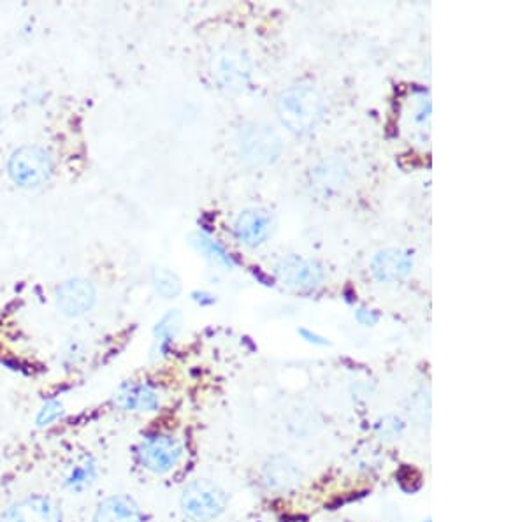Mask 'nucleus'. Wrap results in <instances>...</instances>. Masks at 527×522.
<instances>
[{"mask_svg": "<svg viewBox=\"0 0 527 522\" xmlns=\"http://www.w3.org/2000/svg\"><path fill=\"white\" fill-rule=\"evenodd\" d=\"M276 113L292 134L306 136L315 131L324 118V99L311 85H294L278 95Z\"/></svg>", "mask_w": 527, "mask_h": 522, "instance_id": "1", "label": "nucleus"}, {"mask_svg": "<svg viewBox=\"0 0 527 522\" xmlns=\"http://www.w3.org/2000/svg\"><path fill=\"white\" fill-rule=\"evenodd\" d=\"M238 145L241 157L250 166H271L282 157V138L269 125H243L239 131Z\"/></svg>", "mask_w": 527, "mask_h": 522, "instance_id": "2", "label": "nucleus"}, {"mask_svg": "<svg viewBox=\"0 0 527 522\" xmlns=\"http://www.w3.org/2000/svg\"><path fill=\"white\" fill-rule=\"evenodd\" d=\"M8 171L16 185L23 189H37L50 180L53 162L44 148L22 146L11 155Z\"/></svg>", "mask_w": 527, "mask_h": 522, "instance_id": "3", "label": "nucleus"}, {"mask_svg": "<svg viewBox=\"0 0 527 522\" xmlns=\"http://www.w3.org/2000/svg\"><path fill=\"white\" fill-rule=\"evenodd\" d=\"M180 505L181 510L192 521H213L224 512L227 496L210 480H195L183 489Z\"/></svg>", "mask_w": 527, "mask_h": 522, "instance_id": "4", "label": "nucleus"}, {"mask_svg": "<svg viewBox=\"0 0 527 522\" xmlns=\"http://www.w3.org/2000/svg\"><path fill=\"white\" fill-rule=\"evenodd\" d=\"M213 78L227 92H243L252 80V62L245 51L225 48L213 60Z\"/></svg>", "mask_w": 527, "mask_h": 522, "instance_id": "5", "label": "nucleus"}, {"mask_svg": "<svg viewBox=\"0 0 527 522\" xmlns=\"http://www.w3.org/2000/svg\"><path fill=\"white\" fill-rule=\"evenodd\" d=\"M139 461L148 472L167 473L180 463L183 447L169 435H153L139 447Z\"/></svg>", "mask_w": 527, "mask_h": 522, "instance_id": "6", "label": "nucleus"}, {"mask_svg": "<svg viewBox=\"0 0 527 522\" xmlns=\"http://www.w3.org/2000/svg\"><path fill=\"white\" fill-rule=\"evenodd\" d=\"M275 275L290 289L311 290L324 280V268L318 262L290 255L276 264Z\"/></svg>", "mask_w": 527, "mask_h": 522, "instance_id": "7", "label": "nucleus"}, {"mask_svg": "<svg viewBox=\"0 0 527 522\" xmlns=\"http://www.w3.org/2000/svg\"><path fill=\"white\" fill-rule=\"evenodd\" d=\"M2 522H62V508L46 496H30L11 505Z\"/></svg>", "mask_w": 527, "mask_h": 522, "instance_id": "8", "label": "nucleus"}, {"mask_svg": "<svg viewBox=\"0 0 527 522\" xmlns=\"http://www.w3.org/2000/svg\"><path fill=\"white\" fill-rule=\"evenodd\" d=\"M95 303V290L87 280H69L57 289V306L67 317H80Z\"/></svg>", "mask_w": 527, "mask_h": 522, "instance_id": "9", "label": "nucleus"}, {"mask_svg": "<svg viewBox=\"0 0 527 522\" xmlns=\"http://www.w3.org/2000/svg\"><path fill=\"white\" fill-rule=\"evenodd\" d=\"M273 231V218L266 211H243L234 224V236L245 247L255 248L268 241Z\"/></svg>", "mask_w": 527, "mask_h": 522, "instance_id": "10", "label": "nucleus"}, {"mask_svg": "<svg viewBox=\"0 0 527 522\" xmlns=\"http://www.w3.org/2000/svg\"><path fill=\"white\" fill-rule=\"evenodd\" d=\"M413 255L408 250L387 248L375 255L371 269L380 282H399L412 273Z\"/></svg>", "mask_w": 527, "mask_h": 522, "instance_id": "11", "label": "nucleus"}, {"mask_svg": "<svg viewBox=\"0 0 527 522\" xmlns=\"http://www.w3.org/2000/svg\"><path fill=\"white\" fill-rule=\"evenodd\" d=\"M115 403L125 412H153L160 405L159 394L145 384H130L116 394Z\"/></svg>", "mask_w": 527, "mask_h": 522, "instance_id": "12", "label": "nucleus"}, {"mask_svg": "<svg viewBox=\"0 0 527 522\" xmlns=\"http://www.w3.org/2000/svg\"><path fill=\"white\" fill-rule=\"evenodd\" d=\"M347 180V167L340 160H325L311 169L310 187L315 194L331 196Z\"/></svg>", "mask_w": 527, "mask_h": 522, "instance_id": "13", "label": "nucleus"}, {"mask_svg": "<svg viewBox=\"0 0 527 522\" xmlns=\"http://www.w3.org/2000/svg\"><path fill=\"white\" fill-rule=\"evenodd\" d=\"M141 508L129 496H111L102 501L97 512L95 522H141Z\"/></svg>", "mask_w": 527, "mask_h": 522, "instance_id": "14", "label": "nucleus"}, {"mask_svg": "<svg viewBox=\"0 0 527 522\" xmlns=\"http://www.w3.org/2000/svg\"><path fill=\"white\" fill-rule=\"evenodd\" d=\"M264 480L271 489L285 491L301 482V472L290 457L276 456L264 466Z\"/></svg>", "mask_w": 527, "mask_h": 522, "instance_id": "15", "label": "nucleus"}, {"mask_svg": "<svg viewBox=\"0 0 527 522\" xmlns=\"http://www.w3.org/2000/svg\"><path fill=\"white\" fill-rule=\"evenodd\" d=\"M95 477H97V472H95V466L94 463H92V459L83 457L81 461L73 464V466L67 470L64 482L67 489H71L74 493H81V491H85V489H88V487L94 484Z\"/></svg>", "mask_w": 527, "mask_h": 522, "instance_id": "16", "label": "nucleus"}, {"mask_svg": "<svg viewBox=\"0 0 527 522\" xmlns=\"http://www.w3.org/2000/svg\"><path fill=\"white\" fill-rule=\"evenodd\" d=\"M190 240H192V245H194L201 254H204L208 259H211V261L217 262V264H222V266H227V268H232V266H234L231 255L227 254L224 247L218 245L217 241L210 240L208 236H204L201 232H199V234H192Z\"/></svg>", "mask_w": 527, "mask_h": 522, "instance_id": "17", "label": "nucleus"}, {"mask_svg": "<svg viewBox=\"0 0 527 522\" xmlns=\"http://www.w3.org/2000/svg\"><path fill=\"white\" fill-rule=\"evenodd\" d=\"M153 287L159 292L162 298L173 299L181 292V282L173 271L166 268L153 269Z\"/></svg>", "mask_w": 527, "mask_h": 522, "instance_id": "18", "label": "nucleus"}, {"mask_svg": "<svg viewBox=\"0 0 527 522\" xmlns=\"http://www.w3.org/2000/svg\"><path fill=\"white\" fill-rule=\"evenodd\" d=\"M180 313L171 312L167 313L164 319L160 320L157 327H155V334L160 340V345H166L169 341H173L174 336L180 329Z\"/></svg>", "mask_w": 527, "mask_h": 522, "instance_id": "19", "label": "nucleus"}, {"mask_svg": "<svg viewBox=\"0 0 527 522\" xmlns=\"http://www.w3.org/2000/svg\"><path fill=\"white\" fill-rule=\"evenodd\" d=\"M60 414H62V406L58 405L57 401H51L41 410V414L37 417V422L41 426H48L51 422L57 421Z\"/></svg>", "mask_w": 527, "mask_h": 522, "instance_id": "20", "label": "nucleus"}, {"mask_svg": "<svg viewBox=\"0 0 527 522\" xmlns=\"http://www.w3.org/2000/svg\"><path fill=\"white\" fill-rule=\"evenodd\" d=\"M355 319H357V322L359 324H362V326H375L376 322H378V313L375 312V310H368V308H359L357 310V313H355Z\"/></svg>", "mask_w": 527, "mask_h": 522, "instance_id": "21", "label": "nucleus"}, {"mask_svg": "<svg viewBox=\"0 0 527 522\" xmlns=\"http://www.w3.org/2000/svg\"><path fill=\"white\" fill-rule=\"evenodd\" d=\"M299 334L303 336V340L308 341V343H313V345H327L329 343L322 336H318L317 333H311L310 329H299Z\"/></svg>", "mask_w": 527, "mask_h": 522, "instance_id": "22", "label": "nucleus"}, {"mask_svg": "<svg viewBox=\"0 0 527 522\" xmlns=\"http://www.w3.org/2000/svg\"><path fill=\"white\" fill-rule=\"evenodd\" d=\"M0 122H2V115H0Z\"/></svg>", "mask_w": 527, "mask_h": 522, "instance_id": "23", "label": "nucleus"}]
</instances>
